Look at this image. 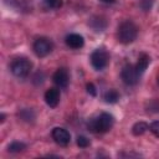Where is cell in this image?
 <instances>
[{"label": "cell", "mask_w": 159, "mask_h": 159, "mask_svg": "<svg viewBox=\"0 0 159 159\" xmlns=\"http://www.w3.org/2000/svg\"><path fill=\"white\" fill-rule=\"evenodd\" d=\"M19 117H20L22 120H25V122H32V120L35 119V113H34L32 109L25 108V109H22V111L19 113Z\"/></svg>", "instance_id": "15"}, {"label": "cell", "mask_w": 159, "mask_h": 159, "mask_svg": "<svg viewBox=\"0 0 159 159\" xmlns=\"http://www.w3.org/2000/svg\"><path fill=\"white\" fill-rule=\"evenodd\" d=\"M91 65L96 71H102L109 62V53L104 48H97L91 53Z\"/></svg>", "instance_id": "4"}, {"label": "cell", "mask_w": 159, "mask_h": 159, "mask_svg": "<svg viewBox=\"0 0 159 159\" xmlns=\"http://www.w3.org/2000/svg\"><path fill=\"white\" fill-rule=\"evenodd\" d=\"M114 124V118L107 112H102L98 116L91 118L87 123V128L92 133H106Z\"/></svg>", "instance_id": "1"}, {"label": "cell", "mask_w": 159, "mask_h": 159, "mask_svg": "<svg viewBox=\"0 0 159 159\" xmlns=\"http://www.w3.org/2000/svg\"><path fill=\"white\" fill-rule=\"evenodd\" d=\"M32 50H34L36 56L45 57V56H47V55H50L52 52L53 43L47 37H39V39L35 40V42L32 45Z\"/></svg>", "instance_id": "5"}, {"label": "cell", "mask_w": 159, "mask_h": 159, "mask_svg": "<svg viewBox=\"0 0 159 159\" xmlns=\"http://www.w3.org/2000/svg\"><path fill=\"white\" fill-rule=\"evenodd\" d=\"M86 88H87V92L91 94V96H97V89H96V87H94V84L93 83H87V86H86Z\"/></svg>", "instance_id": "20"}, {"label": "cell", "mask_w": 159, "mask_h": 159, "mask_svg": "<svg viewBox=\"0 0 159 159\" xmlns=\"http://www.w3.org/2000/svg\"><path fill=\"white\" fill-rule=\"evenodd\" d=\"M149 130H150L155 137L159 138V120H154V122H152V123L149 124Z\"/></svg>", "instance_id": "19"}, {"label": "cell", "mask_w": 159, "mask_h": 159, "mask_svg": "<svg viewBox=\"0 0 159 159\" xmlns=\"http://www.w3.org/2000/svg\"><path fill=\"white\" fill-rule=\"evenodd\" d=\"M65 42H66V45L68 47H71L73 50L81 48L84 45V40L80 34H70V35H67L66 39H65Z\"/></svg>", "instance_id": "10"}, {"label": "cell", "mask_w": 159, "mask_h": 159, "mask_svg": "<svg viewBox=\"0 0 159 159\" xmlns=\"http://www.w3.org/2000/svg\"><path fill=\"white\" fill-rule=\"evenodd\" d=\"M60 97H61V94H60V89L58 88L52 87V88H48L45 92V102L51 108L57 107V104L60 103Z\"/></svg>", "instance_id": "9"}, {"label": "cell", "mask_w": 159, "mask_h": 159, "mask_svg": "<svg viewBox=\"0 0 159 159\" xmlns=\"http://www.w3.org/2000/svg\"><path fill=\"white\" fill-rule=\"evenodd\" d=\"M139 76H140V73L137 71L135 66L129 65V63L125 65V66H123L122 72H120L122 81L127 86H134V84H137L138 81H139Z\"/></svg>", "instance_id": "6"}, {"label": "cell", "mask_w": 159, "mask_h": 159, "mask_svg": "<svg viewBox=\"0 0 159 159\" xmlns=\"http://www.w3.org/2000/svg\"><path fill=\"white\" fill-rule=\"evenodd\" d=\"M103 99H104V102H107V103H116V102H118V99H119V93H118V91L117 89H108L104 94H103Z\"/></svg>", "instance_id": "13"}, {"label": "cell", "mask_w": 159, "mask_h": 159, "mask_svg": "<svg viewBox=\"0 0 159 159\" xmlns=\"http://www.w3.org/2000/svg\"><path fill=\"white\" fill-rule=\"evenodd\" d=\"M149 62H150V57L147 55V53H140L139 57H138V61L135 63V68L137 71L142 75L149 66Z\"/></svg>", "instance_id": "11"}, {"label": "cell", "mask_w": 159, "mask_h": 159, "mask_svg": "<svg viewBox=\"0 0 159 159\" xmlns=\"http://www.w3.org/2000/svg\"><path fill=\"white\" fill-rule=\"evenodd\" d=\"M138 36V26L132 20H124L119 24L117 30V39L120 43H132Z\"/></svg>", "instance_id": "2"}, {"label": "cell", "mask_w": 159, "mask_h": 159, "mask_svg": "<svg viewBox=\"0 0 159 159\" xmlns=\"http://www.w3.org/2000/svg\"><path fill=\"white\" fill-rule=\"evenodd\" d=\"M52 139L55 140L56 144L61 145V147H66L70 142H71V134L67 129L61 128V127H56L52 129Z\"/></svg>", "instance_id": "7"}, {"label": "cell", "mask_w": 159, "mask_h": 159, "mask_svg": "<svg viewBox=\"0 0 159 159\" xmlns=\"http://www.w3.org/2000/svg\"><path fill=\"white\" fill-rule=\"evenodd\" d=\"M149 129V125L145 122H137L133 127H132V132L134 135H142L144 134L147 130Z\"/></svg>", "instance_id": "14"}, {"label": "cell", "mask_w": 159, "mask_h": 159, "mask_svg": "<svg viewBox=\"0 0 159 159\" xmlns=\"http://www.w3.org/2000/svg\"><path fill=\"white\" fill-rule=\"evenodd\" d=\"M89 25L94 31H103L107 26V21L102 16H94L89 20Z\"/></svg>", "instance_id": "12"}, {"label": "cell", "mask_w": 159, "mask_h": 159, "mask_svg": "<svg viewBox=\"0 0 159 159\" xmlns=\"http://www.w3.org/2000/svg\"><path fill=\"white\" fill-rule=\"evenodd\" d=\"M4 120H5V114L1 113V122H4Z\"/></svg>", "instance_id": "22"}, {"label": "cell", "mask_w": 159, "mask_h": 159, "mask_svg": "<svg viewBox=\"0 0 159 159\" xmlns=\"http://www.w3.org/2000/svg\"><path fill=\"white\" fill-rule=\"evenodd\" d=\"M89 144H91V142L87 137H84V135H78L77 137V145L80 148H87Z\"/></svg>", "instance_id": "18"}, {"label": "cell", "mask_w": 159, "mask_h": 159, "mask_svg": "<svg viewBox=\"0 0 159 159\" xmlns=\"http://www.w3.org/2000/svg\"><path fill=\"white\" fill-rule=\"evenodd\" d=\"M24 149H26V144L22 143V142H12L9 147H7V150L10 153H20L22 152Z\"/></svg>", "instance_id": "16"}, {"label": "cell", "mask_w": 159, "mask_h": 159, "mask_svg": "<svg viewBox=\"0 0 159 159\" xmlns=\"http://www.w3.org/2000/svg\"><path fill=\"white\" fill-rule=\"evenodd\" d=\"M43 2L48 9H58L62 6V0H43Z\"/></svg>", "instance_id": "17"}, {"label": "cell", "mask_w": 159, "mask_h": 159, "mask_svg": "<svg viewBox=\"0 0 159 159\" xmlns=\"http://www.w3.org/2000/svg\"><path fill=\"white\" fill-rule=\"evenodd\" d=\"M52 81L58 88H66L70 83V73L65 67H61L55 71L52 75Z\"/></svg>", "instance_id": "8"}, {"label": "cell", "mask_w": 159, "mask_h": 159, "mask_svg": "<svg viewBox=\"0 0 159 159\" xmlns=\"http://www.w3.org/2000/svg\"><path fill=\"white\" fill-rule=\"evenodd\" d=\"M10 70L14 76H16L19 78H25L30 75V72L32 70V62L25 57L16 58L11 62Z\"/></svg>", "instance_id": "3"}, {"label": "cell", "mask_w": 159, "mask_h": 159, "mask_svg": "<svg viewBox=\"0 0 159 159\" xmlns=\"http://www.w3.org/2000/svg\"><path fill=\"white\" fill-rule=\"evenodd\" d=\"M103 4H113V2H116V0H101Z\"/></svg>", "instance_id": "21"}]
</instances>
